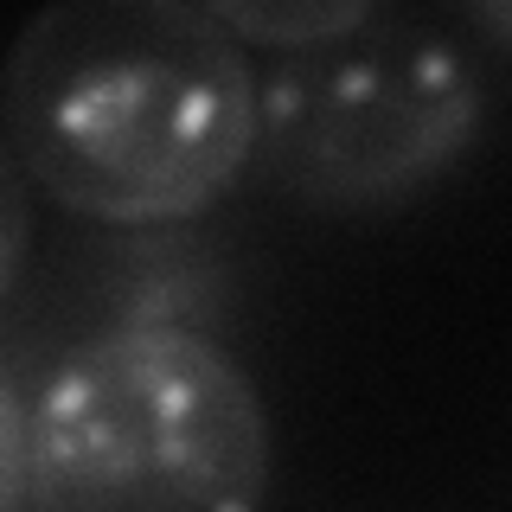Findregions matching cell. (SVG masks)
I'll list each match as a JSON object with an SVG mask.
<instances>
[{"instance_id":"cell-3","label":"cell","mask_w":512,"mask_h":512,"mask_svg":"<svg viewBox=\"0 0 512 512\" xmlns=\"http://www.w3.org/2000/svg\"><path fill=\"white\" fill-rule=\"evenodd\" d=\"M487 90L448 32L365 20L263 77L256 173L308 212H397L474 148Z\"/></svg>"},{"instance_id":"cell-5","label":"cell","mask_w":512,"mask_h":512,"mask_svg":"<svg viewBox=\"0 0 512 512\" xmlns=\"http://www.w3.org/2000/svg\"><path fill=\"white\" fill-rule=\"evenodd\" d=\"M468 20H474L480 32H493V39H512V7H474Z\"/></svg>"},{"instance_id":"cell-1","label":"cell","mask_w":512,"mask_h":512,"mask_svg":"<svg viewBox=\"0 0 512 512\" xmlns=\"http://www.w3.org/2000/svg\"><path fill=\"white\" fill-rule=\"evenodd\" d=\"M7 160L103 231L186 224L256 167L263 84L212 7L64 0L7 52Z\"/></svg>"},{"instance_id":"cell-2","label":"cell","mask_w":512,"mask_h":512,"mask_svg":"<svg viewBox=\"0 0 512 512\" xmlns=\"http://www.w3.org/2000/svg\"><path fill=\"white\" fill-rule=\"evenodd\" d=\"M276 429L199 327H103L32 391V512H263Z\"/></svg>"},{"instance_id":"cell-4","label":"cell","mask_w":512,"mask_h":512,"mask_svg":"<svg viewBox=\"0 0 512 512\" xmlns=\"http://www.w3.org/2000/svg\"><path fill=\"white\" fill-rule=\"evenodd\" d=\"M218 26L231 32L237 45H263V52H314V45H333L346 39V32H359L365 20H378L365 0H333V7H314V0H295V7H244V0H231V7H212Z\"/></svg>"}]
</instances>
